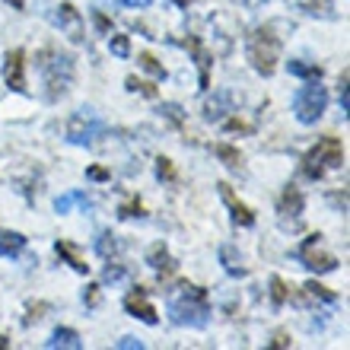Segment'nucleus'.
Segmentation results:
<instances>
[{
	"label": "nucleus",
	"mask_w": 350,
	"mask_h": 350,
	"mask_svg": "<svg viewBox=\"0 0 350 350\" xmlns=\"http://www.w3.org/2000/svg\"><path fill=\"white\" fill-rule=\"evenodd\" d=\"M169 315H172L175 325L204 328L207 319H211V299H207V290L191 286V284L178 286V290L169 296Z\"/></svg>",
	"instance_id": "1"
},
{
	"label": "nucleus",
	"mask_w": 350,
	"mask_h": 350,
	"mask_svg": "<svg viewBox=\"0 0 350 350\" xmlns=\"http://www.w3.org/2000/svg\"><path fill=\"white\" fill-rule=\"evenodd\" d=\"M38 70L45 77L48 99H57V96H64V92L70 90V80H74V57L45 48V51L38 55Z\"/></svg>",
	"instance_id": "2"
},
{
	"label": "nucleus",
	"mask_w": 350,
	"mask_h": 350,
	"mask_svg": "<svg viewBox=\"0 0 350 350\" xmlns=\"http://www.w3.org/2000/svg\"><path fill=\"white\" fill-rule=\"evenodd\" d=\"M280 57V38L274 36V26H261L249 36V61L261 77H271L277 70Z\"/></svg>",
	"instance_id": "3"
},
{
	"label": "nucleus",
	"mask_w": 350,
	"mask_h": 350,
	"mask_svg": "<svg viewBox=\"0 0 350 350\" xmlns=\"http://www.w3.org/2000/svg\"><path fill=\"white\" fill-rule=\"evenodd\" d=\"M325 105H328V90L319 80H309L293 96V115L299 124H315L325 115Z\"/></svg>",
	"instance_id": "4"
},
{
	"label": "nucleus",
	"mask_w": 350,
	"mask_h": 350,
	"mask_svg": "<svg viewBox=\"0 0 350 350\" xmlns=\"http://www.w3.org/2000/svg\"><path fill=\"white\" fill-rule=\"evenodd\" d=\"M306 175L309 178H322L325 169H341L344 166V147L338 137H322L309 153H306Z\"/></svg>",
	"instance_id": "5"
},
{
	"label": "nucleus",
	"mask_w": 350,
	"mask_h": 350,
	"mask_svg": "<svg viewBox=\"0 0 350 350\" xmlns=\"http://www.w3.org/2000/svg\"><path fill=\"white\" fill-rule=\"evenodd\" d=\"M102 134H105V121L92 109H80L67 124V140L77 147H92L96 137H102Z\"/></svg>",
	"instance_id": "6"
},
{
	"label": "nucleus",
	"mask_w": 350,
	"mask_h": 350,
	"mask_svg": "<svg viewBox=\"0 0 350 350\" xmlns=\"http://www.w3.org/2000/svg\"><path fill=\"white\" fill-rule=\"evenodd\" d=\"M319 239H322V236H309V239L303 242V249L296 252V258L303 261V267L315 271V274H328V271L338 267V261H334V255L319 249Z\"/></svg>",
	"instance_id": "7"
},
{
	"label": "nucleus",
	"mask_w": 350,
	"mask_h": 350,
	"mask_svg": "<svg viewBox=\"0 0 350 350\" xmlns=\"http://www.w3.org/2000/svg\"><path fill=\"white\" fill-rule=\"evenodd\" d=\"M51 23H55L61 32H67L74 42L83 38V16H80V10L70 7V3H61V7L51 13Z\"/></svg>",
	"instance_id": "8"
},
{
	"label": "nucleus",
	"mask_w": 350,
	"mask_h": 350,
	"mask_svg": "<svg viewBox=\"0 0 350 350\" xmlns=\"http://www.w3.org/2000/svg\"><path fill=\"white\" fill-rule=\"evenodd\" d=\"M3 80L13 92H26V55L19 48L3 57Z\"/></svg>",
	"instance_id": "9"
},
{
	"label": "nucleus",
	"mask_w": 350,
	"mask_h": 350,
	"mask_svg": "<svg viewBox=\"0 0 350 350\" xmlns=\"http://www.w3.org/2000/svg\"><path fill=\"white\" fill-rule=\"evenodd\" d=\"M124 309H128L134 319H140V322H147V325L159 322V315H157V309H153V303L147 299V290H144V286H137V290H131V293L124 296Z\"/></svg>",
	"instance_id": "10"
},
{
	"label": "nucleus",
	"mask_w": 350,
	"mask_h": 350,
	"mask_svg": "<svg viewBox=\"0 0 350 350\" xmlns=\"http://www.w3.org/2000/svg\"><path fill=\"white\" fill-rule=\"evenodd\" d=\"M217 188H220V198H223V204L230 207V213H232V223H236V226H252V223H255V213H252V211H249V207H245V204H242V201H236V194L230 191V185H217Z\"/></svg>",
	"instance_id": "11"
},
{
	"label": "nucleus",
	"mask_w": 350,
	"mask_h": 350,
	"mask_svg": "<svg viewBox=\"0 0 350 350\" xmlns=\"http://www.w3.org/2000/svg\"><path fill=\"white\" fill-rule=\"evenodd\" d=\"M45 347H48V350H57V347L80 350V347H83V341H80V334H77L74 328H57V332L51 334V341H48Z\"/></svg>",
	"instance_id": "12"
},
{
	"label": "nucleus",
	"mask_w": 350,
	"mask_h": 350,
	"mask_svg": "<svg viewBox=\"0 0 350 350\" xmlns=\"http://www.w3.org/2000/svg\"><path fill=\"white\" fill-rule=\"evenodd\" d=\"M70 207H83V211H90V207H92L90 194L70 191V194H61V198L55 201V213H70Z\"/></svg>",
	"instance_id": "13"
},
{
	"label": "nucleus",
	"mask_w": 350,
	"mask_h": 350,
	"mask_svg": "<svg viewBox=\"0 0 350 350\" xmlns=\"http://www.w3.org/2000/svg\"><path fill=\"white\" fill-rule=\"evenodd\" d=\"M26 249V236L23 232H3L0 236V258H16Z\"/></svg>",
	"instance_id": "14"
},
{
	"label": "nucleus",
	"mask_w": 350,
	"mask_h": 350,
	"mask_svg": "<svg viewBox=\"0 0 350 350\" xmlns=\"http://www.w3.org/2000/svg\"><path fill=\"white\" fill-rule=\"evenodd\" d=\"M55 252L61 255V258H67L70 261V267H74L77 274H90V265L83 261V255L77 252V245H70V242H57L55 245Z\"/></svg>",
	"instance_id": "15"
},
{
	"label": "nucleus",
	"mask_w": 350,
	"mask_h": 350,
	"mask_svg": "<svg viewBox=\"0 0 350 350\" xmlns=\"http://www.w3.org/2000/svg\"><path fill=\"white\" fill-rule=\"evenodd\" d=\"M220 261H223V267H226V274H232V277H245V274H249V267L242 265V258L236 255V249H232V245H220Z\"/></svg>",
	"instance_id": "16"
},
{
	"label": "nucleus",
	"mask_w": 350,
	"mask_h": 350,
	"mask_svg": "<svg viewBox=\"0 0 350 350\" xmlns=\"http://www.w3.org/2000/svg\"><path fill=\"white\" fill-rule=\"evenodd\" d=\"M230 102H232L230 92H220L213 102H207V105H204V118H207V121H220L223 115L230 111Z\"/></svg>",
	"instance_id": "17"
},
{
	"label": "nucleus",
	"mask_w": 350,
	"mask_h": 350,
	"mask_svg": "<svg viewBox=\"0 0 350 350\" xmlns=\"http://www.w3.org/2000/svg\"><path fill=\"white\" fill-rule=\"evenodd\" d=\"M280 213H290V217H299L303 213V194H299V188H286L284 198H280Z\"/></svg>",
	"instance_id": "18"
},
{
	"label": "nucleus",
	"mask_w": 350,
	"mask_h": 350,
	"mask_svg": "<svg viewBox=\"0 0 350 350\" xmlns=\"http://www.w3.org/2000/svg\"><path fill=\"white\" fill-rule=\"evenodd\" d=\"M147 261H150V267H157V271H172V267H175V261L169 258V252H166V245H163V242L150 249Z\"/></svg>",
	"instance_id": "19"
},
{
	"label": "nucleus",
	"mask_w": 350,
	"mask_h": 350,
	"mask_svg": "<svg viewBox=\"0 0 350 350\" xmlns=\"http://www.w3.org/2000/svg\"><path fill=\"white\" fill-rule=\"evenodd\" d=\"M286 70L293 77H303V80H319V77H322V67L303 64V61H286Z\"/></svg>",
	"instance_id": "20"
},
{
	"label": "nucleus",
	"mask_w": 350,
	"mask_h": 350,
	"mask_svg": "<svg viewBox=\"0 0 350 350\" xmlns=\"http://www.w3.org/2000/svg\"><path fill=\"white\" fill-rule=\"evenodd\" d=\"M213 153H217V157H220L230 169H242V153L236 147H230V144H217V147H213Z\"/></svg>",
	"instance_id": "21"
},
{
	"label": "nucleus",
	"mask_w": 350,
	"mask_h": 350,
	"mask_svg": "<svg viewBox=\"0 0 350 350\" xmlns=\"http://www.w3.org/2000/svg\"><path fill=\"white\" fill-rule=\"evenodd\" d=\"M118 242H115V236H111V232H102L99 236V242H96V252H99L102 258H109V255H118Z\"/></svg>",
	"instance_id": "22"
},
{
	"label": "nucleus",
	"mask_w": 350,
	"mask_h": 350,
	"mask_svg": "<svg viewBox=\"0 0 350 350\" xmlns=\"http://www.w3.org/2000/svg\"><path fill=\"white\" fill-rule=\"evenodd\" d=\"M303 3V10H309V13H319V16H334L332 10H334V3L332 0H299Z\"/></svg>",
	"instance_id": "23"
},
{
	"label": "nucleus",
	"mask_w": 350,
	"mask_h": 350,
	"mask_svg": "<svg viewBox=\"0 0 350 350\" xmlns=\"http://www.w3.org/2000/svg\"><path fill=\"white\" fill-rule=\"evenodd\" d=\"M109 48H111V55L115 57H128L131 55V38L128 36H111Z\"/></svg>",
	"instance_id": "24"
},
{
	"label": "nucleus",
	"mask_w": 350,
	"mask_h": 350,
	"mask_svg": "<svg viewBox=\"0 0 350 350\" xmlns=\"http://www.w3.org/2000/svg\"><path fill=\"white\" fill-rule=\"evenodd\" d=\"M286 296H290V290H286L284 280H280V277H271V299H274V306H284Z\"/></svg>",
	"instance_id": "25"
},
{
	"label": "nucleus",
	"mask_w": 350,
	"mask_h": 350,
	"mask_svg": "<svg viewBox=\"0 0 350 350\" xmlns=\"http://www.w3.org/2000/svg\"><path fill=\"white\" fill-rule=\"evenodd\" d=\"M140 67L150 70L153 77H159V80H166V70H163V64H157V57L153 55H140Z\"/></svg>",
	"instance_id": "26"
},
{
	"label": "nucleus",
	"mask_w": 350,
	"mask_h": 350,
	"mask_svg": "<svg viewBox=\"0 0 350 350\" xmlns=\"http://www.w3.org/2000/svg\"><path fill=\"white\" fill-rule=\"evenodd\" d=\"M157 175H159V178H166V182H172V178H175L172 159H166V157H159V159H157Z\"/></svg>",
	"instance_id": "27"
},
{
	"label": "nucleus",
	"mask_w": 350,
	"mask_h": 350,
	"mask_svg": "<svg viewBox=\"0 0 350 350\" xmlns=\"http://www.w3.org/2000/svg\"><path fill=\"white\" fill-rule=\"evenodd\" d=\"M128 90L131 92H144V96H157V90H153V86H150V83H140V80H137V77H128Z\"/></svg>",
	"instance_id": "28"
},
{
	"label": "nucleus",
	"mask_w": 350,
	"mask_h": 350,
	"mask_svg": "<svg viewBox=\"0 0 350 350\" xmlns=\"http://www.w3.org/2000/svg\"><path fill=\"white\" fill-rule=\"evenodd\" d=\"M338 102H341V115H347L350 102H347V70L341 74V92H338Z\"/></svg>",
	"instance_id": "29"
},
{
	"label": "nucleus",
	"mask_w": 350,
	"mask_h": 350,
	"mask_svg": "<svg viewBox=\"0 0 350 350\" xmlns=\"http://www.w3.org/2000/svg\"><path fill=\"white\" fill-rule=\"evenodd\" d=\"M115 347L118 350H144V341H137V338H121Z\"/></svg>",
	"instance_id": "30"
},
{
	"label": "nucleus",
	"mask_w": 350,
	"mask_h": 350,
	"mask_svg": "<svg viewBox=\"0 0 350 350\" xmlns=\"http://www.w3.org/2000/svg\"><path fill=\"white\" fill-rule=\"evenodd\" d=\"M86 178H92V182H105L109 178V172L102 166H92V169H86Z\"/></svg>",
	"instance_id": "31"
},
{
	"label": "nucleus",
	"mask_w": 350,
	"mask_h": 350,
	"mask_svg": "<svg viewBox=\"0 0 350 350\" xmlns=\"http://www.w3.org/2000/svg\"><path fill=\"white\" fill-rule=\"evenodd\" d=\"M163 111H166L175 124H182V109H178V105H163Z\"/></svg>",
	"instance_id": "32"
},
{
	"label": "nucleus",
	"mask_w": 350,
	"mask_h": 350,
	"mask_svg": "<svg viewBox=\"0 0 350 350\" xmlns=\"http://www.w3.org/2000/svg\"><path fill=\"white\" fill-rule=\"evenodd\" d=\"M121 277H124V267H118V265H115V267H105V280H121Z\"/></svg>",
	"instance_id": "33"
},
{
	"label": "nucleus",
	"mask_w": 350,
	"mask_h": 350,
	"mask_svg": "<svg viewBox=\"0 0 350 350\" xmlns=\"http://www.w3.org/2000/svg\"><path fill=\"white\" fill-rule=\"evenodd\" d=\"M86 306H99V286H90V293H83Z\"/></svg>",
	"instance_id": "34"
},
{
	"label": "nucleus",
	"mask_w": 350,
	"mask_h": 350,
	"mask_svg": "<svg viewBox=\"0 0 350 350\" xmlns=\"http://www.w3.org/2000/svg\"><path fill=\"white\" fill-rule=\"evenodd\" d=\"M286 344H290V341H286V334H277V338H274V344H271V347H286Z\"/></svg>",
	"instance_id": "35"
},
{
	"label": "nucleus",
	"mask_w": 350,
	"mask_h": 350,
	"mask_svg": "<svg viewBox=\"0 0 350 350\" xmlns=\"http://www.w3.org/2000/svg\"><path fill=\"white\" fill-rule=\"evenodd\" d=\"M128 3H134V7H150L153 0H128Z\"/></svg>",
	"instance_id": "36"
},
{
	"label": "nucleus",
	"mask_w": 350,
	"mask_h": 350,
	"mask_svg": "<svg viewBox=\"0 0 350 350\" xmlns=\"http://www.w3.org/2000/svg\"><path fill=\"white\" fill-rule=\"evenodd\" d=\"M7 3H13L16 10H23V0H7Z\"/></svg>",
	"instance_id": "37"
},
{
	"label": "nucleus",
	"mask_w": 350,
	"mask_h": 350,
	"mask_svg": "<svg viewBox=\"0 0 350 350\" xmlns=\"http://www.w3.org/2000/svg\"><path fill=\"white\" fill-rule=\"evenodd\" d=\"M175 3H178V7H188V3H194V0H175Z\"/></svg>",
	"instance_id": "38"
},
{
	"label": "nucleus",
	"mask_w": 350,
	"mask_h": 350,
	"mask_svg": "<svg viewBox=\"0 0 350 350\" xmlns=\"http://www.w3.org/2000/svg\"><path fill=\"white\" fill-rule=\"evenodd\" d=\"M249 3H252V7H258V3H267V0H249Z\"/></svg>",
	"instance_id": "39"
}]
</instances>
